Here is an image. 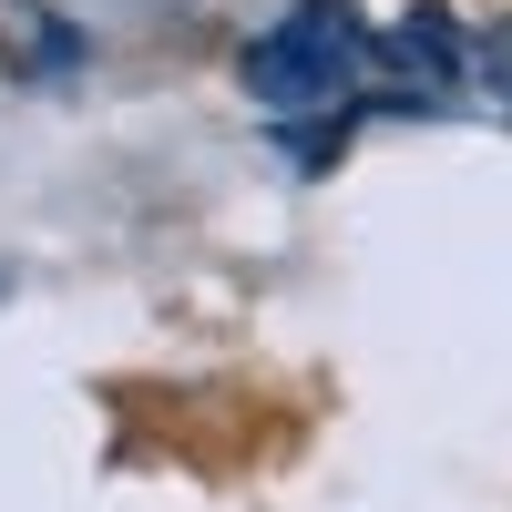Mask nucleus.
Instances as JSON below:
<instances>
[{
    "label": "nucleus",
    "mask_w": 512,
    "mask_h": 512,
    "mask_svg": "<svg viewBox=\"0 0 512 512\" xmlns=\"http://www.w3.org/2000/svg\"><path fill=\"white\" fill-rule=\"evenodd\" d=\"M369 82H379V31H359V11H338V0H297V11H277L246 41V93L277 123L349 113Z\"/></svg>",
    "instance_id": "f257e3e1"
},
{
    "label": "nucleus",
    "mask_w": 512,
    "mask_h": 512,
    "mask_svg": "<svg viewBox=\"0 0 512 512\" xmlns=\"http://www.w3.org/2000/svg\"><path fill=\"white\" fill-rule=\"evenodd\" d=\"M472 62H482V82H492V93L512 103V31H492V41H482V52H472Z\"/></svg>",
    "instance_id": "7ed1b4c3"
},
{
    "label": "nucleus",
    "mask_w": 512,
    "mask_h": 512,
    "mask_svg": "<svg viewBox=\"0 0 512 512\" xmlns=\"http://www.w3.org/2000/svg\"><path fill=\"white\" fill-rule=\"evenodd\" d=\"M461 72H472V41L451 31V11H410L379 41V93H400V103H441Z\"/></svg>",
    "instance_id": "f03ea898"
}]
</instances>
